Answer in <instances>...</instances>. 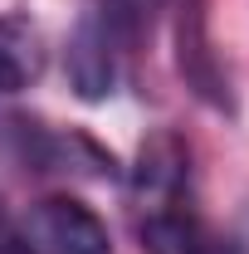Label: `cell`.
Wrapping results in <instances>:
<instances>
[{
    "label": "cell",
    "instance_id": "cell-1",
    "mask_svg": "<svg viewBox=\"0 0 249 254\" xmlns=\"http://www.w3.org/2000/svg\"><path fill=\"white\" fill-rule=\"evenodd\" d=\"M123 0H93L68 34V83L83 103H103L118 83V44H123Z\"/></svg>",
    "mask_w": 249,
    "mask_h": 254
},
{
    "label": "cell",
    "instance_id": "cell-2",
    "mask_svg": "<svg viewBox=\"0 0 249 254\" xmlns=\"http://www.w3.org/2000/svg\"><path fill=\"white\" fill-rule=\"evenodd\" d=\"M30 240L44 245L49 254H113L108 225L73 195H49V200L34 205Z\"/></svg>",
    "mask_w": 249,
    "mask_h": 254
},
{
    "label": "cell",
    "instance_id": "cell-3",
    "mask_svg": "<svg viewBox=\"0 0 249 254\" xmlns=\"http://www.w3.org/2000/svg\"><path fill=\"white\" fill-rule=\"evenodd\" d=\"M142 250L147 254H240L220 235H210L190 210H176V200L147 210V220H142Z\"/></svg>",
    "mask_w": 249,
    "mask_h": 254
},
{
    "label": "cell",
    "instance_id": "cell-4",
    "mask_svg": "<svg viewBox=\"0 0 249 254\" xmlns=\"http://www.w3.org/2000/svg\"><path fill=\"white\" fill-rule=\"evenodd\" d=\"M44 68V39L30 20L10 15L0 20V93H20L30 88Z\"/></svg>",
    "mask_w": 249,
    "mask_h": 254
},
{
    "label": "cell",
    "instance_id": "cell-5",
    "mask_svg": "<svg viewBox=\"0 0 249 254\" xmlns=\"http://www.w3.org/2000/svg\"><path fill=\"white\" fill-rule=\"evenodd\" d=\"M186 181V152L176 147V137H156L152 147H142L137 161V190L152 195L156 205H171V195Z\"/></svg>",
    "mask_w": 249,
    "mask_h": 254
},
{
    "label": "cell",
    "instance_id": "cell-6",
    "mask_svg": "<svg viewBox=\"0 0 249 254\" xmlns=\"http://www.w3.org/2000/svg\"><path fill=\"white\" fill-rule=\"evenodd\" d=\"M0 254H34L30 230H20V225L10 220L5 210H0Z\"/></svg>",
    "mask_w": 249,
    "mask_h": 254
}]
</instances>
